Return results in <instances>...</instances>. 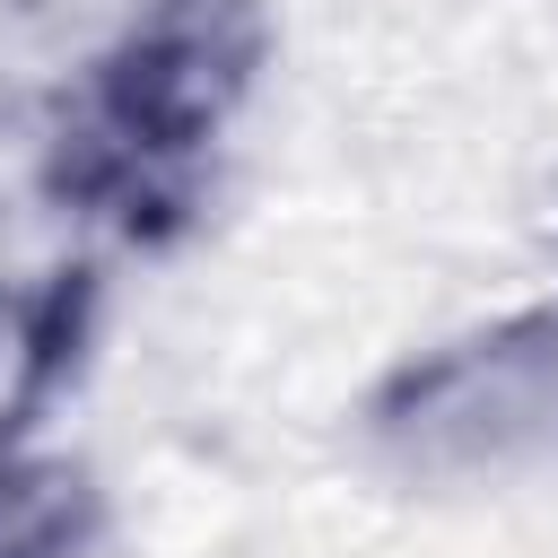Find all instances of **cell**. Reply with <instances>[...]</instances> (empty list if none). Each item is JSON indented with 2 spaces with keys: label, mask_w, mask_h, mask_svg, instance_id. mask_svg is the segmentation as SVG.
Masks as SVG:
<instances>
[{
  "label": "cell",
  "mask_w": 558,
  "mask_h": 558,
  "mask_svg": "<svg viewBox=\"0 0 558 558\" xmlns=\"http://www.w3.org/2000/svg\"><path fill=\"white\" fill-rule=\"evenodd\" d=\"M262 70V9L253 0H140L87 87V122L70 131L61 174L105 201L140 209L183 183V166L235 122Z\"/></svg>",
  "instance_id": "6da1fadb"
},
{
  "label": "cell",
  "mask_w": 558,
  "mask_h": 558,
  "mask_svg": "<svg viewBox=\"0 0 558 558\" xmlns=\"http://www.w3.org/2000/svg\"><path fill=\"white\" fill-rule=\"evenodd\" d=\"M366 436L418 480L558 453V305L506 314L488 331H462L392 366L384 392L366 401Z\"/></svg>",
  "instance_id": "7a4b0ae2"
},
{
  "label": "cell",
  "mask_w": 558,
  "mask_h": 558,
  "mask_svg": "<svg viewBox=\"0 0 558 558\" xmlns=\"http://www.w3.org/2000/svg\"><path fill=\"white\" fill-rule=\"evenodd\" d=\"M78 340H87V288L78 279H0V453H26Z\"/></svg>",
  "instance_id": "3957f363"
},
{
  "label": "cell",
  "mask_w": 558,
  "mask_h": 558,
  "mask_svg": "<svg viewBox=\"0 0 558 558\" xmlns=\"http://www.w3.org/2000/svg\"><path fill=\"white\" fill-rule=\"evenodd\" d=\"M96 523L105 497L70 453H0V558H87Z\"/></svg>",
  "instance_id": "277c9868"
}]
</instances>
